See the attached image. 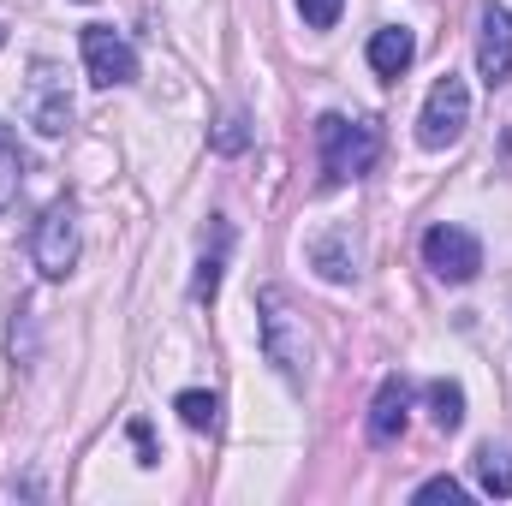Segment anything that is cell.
<instances>
[{"label":"cell","instance_id":"11","mask_svg":"<svg viewBox=\"0 0 512 506\" xmlns=\"http://www.w3.org/2000/svg\"><path fill=\"white\" fill-rule=\"evenodd\" d=\"M417 60V36L405 30V24H382L376 36H370V66H376V78H405V66Z\"/></svg>","mask_w":512,"mask_h":506},{"label":"cell","instance_id":"10","mask_svg":"<svg viewBox=\"0 0 512 506\" xmlns=\"http://www.w3.org/2000/svg\"><path fill=\"white\" fill-rule=\"evenodd\" d=\"M405 417H411V387L399 376H387L376 387V405H370V441H399L405 435Z\"/></svg>","mask_w":512,"mask_h":506},{"label":"cell","instance_id":"5","mask_svg":"<svg viewBox=\"0 0 512 506\" xmlns=\"http://www.w3.org/2000/svg\"><path fill=\"white\" fill-rule=\"evenodd\" d=\"M423 262H429L435 280H447V286H471V280L483 274V245H477V233L441 221V227L423 233Z\"/></svg>","mask_w":512,"mask_h":506},{"label":"cell","instance_id":"18","mask_svg":"<svg viewBox=\"0 0 512 506\" xmlns=\"http://www.w3.org/2000/svg\"><path fill=\"white\" fill-rule=\"evenodd\" d=\"M245 143H251V131H245V114H227V120L215 126V149H221V155H239Z\"/></svg>","mask_w":512,"mask_h":506},{"label":"cell","instance_id":"19","mask_svg":"<svg viewBox=\"0 0 512 506\" xmlns=\"http://www.w3.org/2000/svg\"><path fill=\"white\" fill-rule=\"evenodd\" d=\"M411 501H465V483L459 477H429V483H417Z\"/></svg>","mask_w":512,"mask_h":506},{"label":"cell","instance_id":"16","mask_svg":"<svg viewBox=\"0 0 512 506\" xmlns=\"http://www.w3.org/2000/svg\"><path fill=\"white\" fill-rule=\"evenodd\" d=\"M18 179H24V155H18L12 131L0 126V215H6V209H12V197H18Z\"/></svg>","mask_w":512,"mask_h":506},{"label":"cell","instance_id":"1","mask_svg":"<svg viewBox=\"0 0 512 506\" xmlns=\"http://www.w3.org/2000/svg\"><path fill=\"white\" fill-rule=\"evenodd\" d=\"M316 149H322L328 179L346 185V179H364V173L376 167V155H382V131L370 126V120L322 114V120H316Z\"/></svg>","mask_w":512,"mask_h":506},{"label":"cell","instance_id":"6","mask_svg":"<svg viewBox=\"0 0 512 506\" xmlns=\"http://www.w3.org/2000/svg\"><path fill=\"white\" fill-rule=\"evenodd\" d=\"M30 262H36L48 280H66V274H72V262H78V215H72L66 203H54V209L36 221V233H30Z\"/></svg>","mask_w":512,"mask_h":506},{"label":"cell","instance_id":"12","mask_svg":"<svg viewBox=\"0 0 512 506\" xmlns=\"http://www.w3.org/2000/svg\"><path fill=\"white\" fill-rule=\"evenodd\" d=\"M477 489L512 501V453H501L495 441H489V447H477Z\"/></svg>","mask_w":512,"mask_h":506},{"label":"cell","instance_id":"2","mask_svg":"<svg viewBox=\"0 0 512 506\" xmlns=\"http://www.w3.org/2000/svg\"><path fill=\"white\" fill-rule=\"evenodd\" d=\"M256 310H262V358L292 381V387H304V376H310V340H304V322L292 316L286 292L268 286V292L256 298Z\"/></svg>","mask_w":512,"mask_h":506},{"label":"cell","instance_id":"17","mask_svg":"<svg viewBox=\"0 0 512 506\" xmlns=\"http://www.w3.org/2000/svg\"><path fill=\"white\" fill-rule=\"evenodd\" d=\"M340 12H346V0H298V18H304L310 30H334Z\"/></svg>","mask_w":512,"mask_h":506},{"label":"cell","instance_id":"7","mask_svg":"<svg viewBox=\"0 0 512 506\" xmlns=\"http://www.w3.org/2000/svg\"><path fill=\"white\" fill-rule=\"evenodd\" d=\"M84 66H90V84L114 90V84H137V48H131L120 30L108 24H84Z\"/></svg>","mask_w":512,"mask_h":506},{"label":"cell","instance_id":"4","mask_svg":"<svg viewBox=\"0 0 512 506\" xmlns=\"http://www.w3.org/2000/svg\"><path fill=\"white\" fill-rule=\"evenodd\" d=\"M465 126H471V90H465V78L441 72V78L429 84V102H423L417 137H423V149H447V143L465 137Z\"/></svg>","mask_w":512,"mask_h":506},{"label":"cell","instance_id":"14","mask_svg":"<svg viewBox=\"0 0 512 506\" xmlns=\"http://www.w3.org/2000/svg\"><path fill=\"white\" fill-rule=\"evenodd\" d=\"M221 262H227V227H215V251L197 262V280H191V298H197V304H215V292H221Z\"/></svg>","mask_w":512,"mask_h":506},{"label":"cell","instance_id":"15","mask_svg":"<svg viewBox=\"0 0 512 506\" xmlns=\"http://www.w3.org/2000/svg\"><path fill=\"white\" fill-rule=\"evenodd\" d=\"M173 411H179V423H185V429H215L221 399H215V393H203V387H185V393L173 399Z\"/></svg>","mask_w":512,"mask_h":506},{"label":"cell","instance_id":"8","mask_svg":"<svg viewBox=\"0 0 512 506\" xmlns=\"http://www.w3.org/2000/svg\"><path fill=\"white\" fill-rule=\"evenodd\" d=\"M477 72L489 90H501L512 78V12L501 0H483L477 12Z\"/></svg>","mask_w":512,"mask_h":506},{"label":"cell","instance_id":"21","mask_svg":"<svg viewBox=\"0 0 512 506\" xmlns=\"http://www.w3.org/2000/svg\"><path fill=\"white\" fill-rule=\"evenodd\" d=\"M78 6H90V0H78Z\"/></svg>","mask_w":512,"mask_h":506},{"label":"cell","instance_id":"3","mask_svg":"<svg viewBox=\"0 0 512 506\" xmlns=\"http://www.w3.org/2000/svg\"><path fill=\"white\" fill-rule=\"evenodd\" d=\"M24 120L42 131V137H66L72 131V90H66V72L54 60H30V78H24Z\"/></svg>","mask_w":512,"mask_h":506},{"label":"cell","instance_id":"13","mask_svg":"<svg viewBox=\"0 0 512 506\" xmlns=\"http://www.w3.org/2000/svg\"><path fill=\"white\" fill-rule=\"evenodd\" d=\"M429 417L441 435H453L465 423V387L459 381H429Z\"/></svg>","mask_w":512,"mask_h":506},{"label":"cell","instance_id":"9","mask_svg":"<svg viewBox=\"0 0 512 506\" xmlns=\"http://www.w3.org/2000/svg\"><path fill=\"white\" fill-rule=\"evenodd\" d=\"M310 262H316V274H322L328 286L358 280V239H352V227H328V233H316V239H310Z\"/></svg>","mask_w":512,"mask_h":506},{"label":"cell","instance_id":"20","mask_svg":"<svg viewBox=\"0 0 512 506\" xmlns=\"http://www.w3.org/2000/svg\"><path fill=\"white\" fill-rule=\"evenodd\" d=\"M131 447H137V465H143V471H155V465H161V453H155V435H149V423H143V417L131 423Z\"/></svg>","mask_w":512,"mask_h":506}]
</instances>
